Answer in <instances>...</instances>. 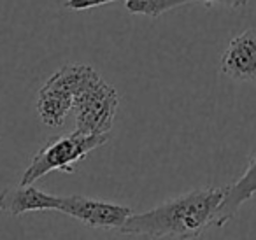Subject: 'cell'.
I'll return each instance as SVG.
<instances>
[{"label": "cell", "mask_w": 256, "mask_h": 240, "mask_svg": "<svg viewBox=\"0 0 256 240\" xmlns=\"http://www.w3.org/2000/svg\"><path fill=\"white\" fill-rule=\"evenodd\" d=\"M193 2H202L206 6H224L230 9H240L249 4V0H193Z\"/></svg>", "instance_id": "8fae6325"}, {"label": "cell", "mask_w": 256, "mask_h": 240, "mask_svg": "<svg viewBox=\"0 0 256 240\" xmlns=\"http://www.w3.org/2000/svg\"><path fill=\"white\" fill-rule=\"evenodd\" d=\"M226 186L198 188L154 208L136 214L120 228L121 235L148 238H196L214 224Z\"/></svg>", "instance_id": "6da1fadb"}, {"label": "cell", "mask_w": 256, "mask_h": 240, "mask_svg": "<svg viewBox=\"0 0 256 240\" xmlns=\"http://www.w3.org/2000/svg\"><path fill=\"white\" fill-rule=\"evenodd\" d=\"M193 0H124V8L132 14H142L148 18H160L167 11L181 6L192 4Z\"/></svg>", "instance_id": "9c48e42d"}, {"label": "cell", "mask_w": 256, "mask_h": 240, "mask_svg": "<svg viewBox=\"0 0 256 240\" xmlns=\"http://www.w3.org/2000/svg\"><path fill=\"white\" fill-rule=\"evenodd\" d=\"M58 212L68 214L70 218L81 221L90 228L120 230L134 210L126 205L112 204V202L93 200L81 194L60 196Z\"/></svg>", "instance_id": "5b68a950"}, {"label": "cell", "mask_w": 256, "mask_h": 240, "mask_svg": "<svg viewBox=\"0 0 256 240\" xmlns=\"http://www.w3.org/2000/svg\"><path fill=\"white\" fill-rule=\"evenodd\" d=\"M221 72L235 81H256V30L249 28L230 40L221 56Z\"/></svg>", "instance_id": "8992f818"}, {"label": "cell", "mask_w": 256, "mask_h": 240, "mask_svg": "<svg viewBox=\"0 0 256 240\" xmlns=\"http://www.w3.org/2000/svg\"><path fill=\"white\" fill-rule=\"evenodd\" d=\"M112 2H120V0H67L65 8L70 9V11H88V9L112 4Z\"/></svg>", "instance_id": "30bf717a"}, {"label": "cell", "mask_w": 256, "mask_h": 240, "mask_svg": "<svg viewBox=\"0 0 256 240\" xmlns=\"http://www.w3.org/2000/svg\"><path fill=\"white\" fill-rule=\"evenodd\" d=\"M92 70L93 67L90 65H64L44 82L37 95V112L44 124L51 128L64 126L67 116L72 112L76 92Z\"/></svg>", "instance_id": "277c9868"}, {"label": "cell", "mask_w": 256, "mask_h": 240, "mask_svg": "<svg viewBox=\"0 0 256 240\" xmlns=\"http://www.w3.org/2000/svg\"><path fill=\"white\" fill-rule=\"evenodd\" d=\"M60 196L44 193L34 184H20L18 188H6L0 193V212L8 216H23L26 212L58 210Z\"/></svg>", "instance_id": "52a82bcc"}, {"label": "cell", "mask_w": 256, "mask_h": 240, "mask_svg": "<svg viewBox=\"0 0 256 240\" xmlns=\"http://www.w3.org/2000/svg\"><path fill=\"white\" fill-rule=\"evenodd\" d=\"M107 140H109V134L84 135L72 132L70 135L51 137L34 154L20 184H34L50 172L72 174L79 162L88 158L92 151L107 144Z\"/></svg>", "instance_id": "7a4b0ae2"}, {"label": "cell", "mask_w": 256, "mask_h": 240, "mask_svg": "<svg viewBox=\"0 0 256 240\" xmlns=\"http://www.w3.org/2000/svg\"><path fill=\"white\" fill-rule=\"evenodd\" d=\"M256 194V156L249 162L248 168H246L244 176L232 186H226V194H224L223 202H221L220 208L214 218V224L216 228L224 226L240 208L244 202L252 198Z\"/></svg>", "instance_id": "ba28073f"}, {"label": "cell", "mask_w": 256, "mask_h": 240, "mask_svg": "<svg viewBox=\"0 0 256 240\" xmlns=\"http://www.w3.org/2000/svg\"><path fill=\"white\" fill-rule=\"evenodd\" d=\"M118 107H120L118 92L93 68L74 95V106H72V112L76 116L74 132L84 135L109 134Z\"/></svg>", "instance_id": "3957f363"}]
</instances>
